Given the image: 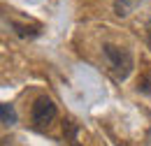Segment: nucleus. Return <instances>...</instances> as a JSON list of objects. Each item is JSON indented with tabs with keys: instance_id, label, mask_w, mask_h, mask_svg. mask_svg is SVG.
Masks as SVG:
<instances>
[{
	"instance_id": "1",
	"label": "nucleus",
	"mask_w": 151,
	"mask_h": 146,
	"mask_svg": "<svg viewBox=\"0 0 151 146\" xmlns=\"http://www.w3.org/2000/svg\"><path fill=\"white\" fill-rule=\"evenodd\" d=\"M102 56L107 60V70L112 72V77L116 81H126L130 77L132 67H135V60L132 54L126 47H116V44H102Z\"/></svg>"
},
{
	"instance_id": "2",
	"label": "nucleus",
	"mask_w": 151,
	"mask_h": 146,
	"mask_svg": "<svg viewBox=\"0 0 151 146\" xmlns=\"http://www.w3.org/2000/svg\"><path fill=\"white\" fill-rule=\"evenodd\" d=\"M56 116H58L56 102H54L51 97H47V95H40L37 100L33 102V107H30V118H33V123L40 125V128L54 123Z\"/></svg>"
},
{
	"instance_id": "3",
	"label": "nucleus",
	"mask_w": 151,
	"mask_h": 146,
	"mask_svg": "<svg viewBox=\"0 0 151 146\" xmlns=\"http://www.w3.org/2000/svg\"><path fill=\"white\" fill-rule=\"evenodd\" d=\"M0 121H2V125H5V128H9V125H14V123H17V111H14V104H9V102H2V104H0Z\"/></svg>"
},
{
	"instance_id": "4",
	"label": "nucleus",
	"mask_w": 151,
	"mask_h": 146,
	"mask_svg": "<svg viewBox=\"0 0 151 146\" xmlns=\"http://www.w3.org/2000/svg\"><path fill=\"white\" fill-rule=\"evenodd\" d=\"M63 132H65V139L70 146H79V125L75 121H65L63 123Z\"/></svg>"
},
{
	"instance_id": "5",
	"label": "nucleus",
	"mask_w": 151,
	"mask_h": 146,
	"mask_svg": "<svg viewBox=\"0 0 151 146\" xmlns=\"http://www.w3.org/2000/svg\"><path fill=\"white\" fill-rule=\"evenodd\" d=\"M144 30H147V44H149V49H151V19L144 23Z\"/></svg>"
}]
</instances>
